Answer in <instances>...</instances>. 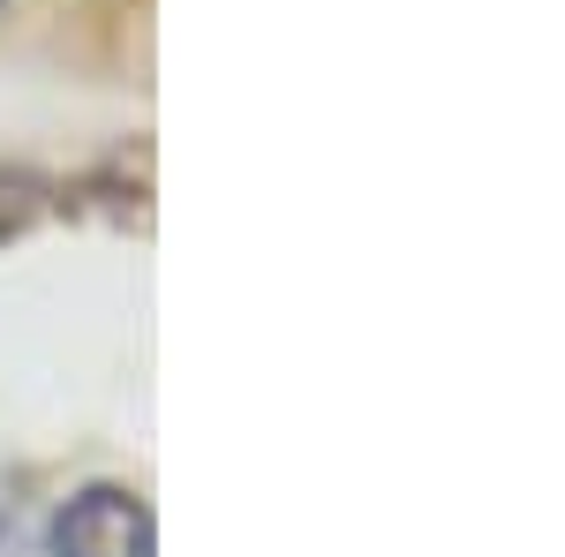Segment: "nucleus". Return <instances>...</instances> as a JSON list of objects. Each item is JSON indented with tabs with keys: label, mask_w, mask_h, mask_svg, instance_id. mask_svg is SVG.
Returning a JSON list of instances; mask_svg holds the SVG:
<instances>
[{
	"label": "nucleus",
	"mask_w": 565,
	"mask_h": 557,
	"mask_svg": "<svg viewBox=\"0 0 565 557\" xmlns=\"http://www.w3.org/2000/svg\"><path fill=\"white\" fill-rule=\"evenodd\" d=\"M45 550L53 557H159V519L151 505L121 490V482H90L76 490L53 527H45Z\"/></svg>",
	"instance_id": "obj_1"
},
{
	"label": "nucleus",
	"mask_w": 565,
	"mask_h": 557,
	"mask_svg": "<svg viewBox=\"0 0 565 557\" xmlns=\"http://www.w3.org/2000/svg\"><path fill=\"white\" fill-rule=\"evenodd\" d=\"M45 212V181L23 167H0V242H15V234H31V218Z\"/></svg>",
	"instance_id": "obj_2"
}]
</instances>
